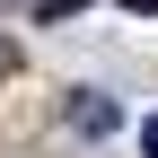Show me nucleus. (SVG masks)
I'll list each match as a JSON object with an SVG mask.
<instances>
[{
    "mask_svg": "<svg viewBox=\"0 0 158 158\" xmlns=\"http://www.w3.org/2000/svg\"><path fill=\"white\" fill-rule=\"evenodd\" d=\"M141 158H158V114H141Z\"/></svg>",
    "mask_w": 158,
    "mask_h": 158,
    "instance_id": "1",
    "label": "nucleus"
},
{
    "mask_svg": "<svg viewBox=\"0 0 158 158\" xmlns=\"http://www.w3.org/2000/svg\"><path fill=\"white\" fill-rule=\"evenodd\" d=\"M70 9H79V0H44V18H70Z\"/></svg>",
    "mask_w": 158,
    "mask_h": 158,
    "instance_id": "2",
    "label": "nucleus"
},
{
    "mask_svg": "<svg viewBox=\"0 0 158 158\" xmlns=\"http://www.w3.org/2000/svg\"><path fill=\"white\" fill-rule=\"evenodd\" d=\"M123 9H132V18H141V9H158V0H123Z\"/></svg>",
    "mask_w": 158,
    "mask_h": 158,
    "instance_id": "3",
    "label": "nucleus"
}]
</instances>
